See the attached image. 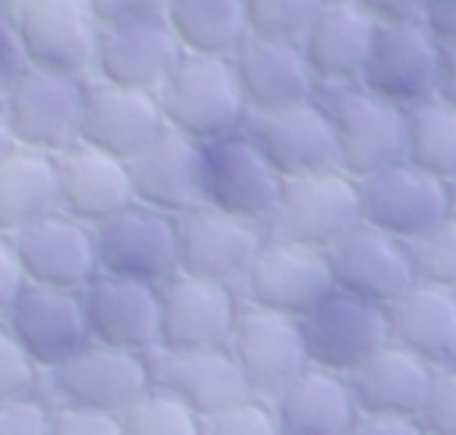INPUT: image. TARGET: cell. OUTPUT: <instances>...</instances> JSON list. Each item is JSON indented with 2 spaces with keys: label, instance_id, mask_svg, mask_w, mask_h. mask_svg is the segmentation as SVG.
Here are the masks:
<instances>
[{
  "label": "cell",
  "instance_id": "1",
  "mask_svg": "<svg viewBox=\"0 0 456 435\" xmlns=\"http://www.w3.org/2000/svg\"><path fill=\"white\" fill-rule=\"evenodd\" d=\"M157 100L167 118V128L203 146L242 132L249 118L232 57H214V53H185L175 75L157 93Z\"/></svg>",
  "mask_w": 456,
  "mask_h": 435
},
{
  "label": "cell",
  "instance_id": "2",
  "mask_svg": "<svg viewBox=\"0 0 456 435\" xmlns=\"http://www.w3.org/2000/svg\"><path fill=\"white\" fill-rule=\"evenodd\" d=\"M153 389L150 353H128L103 342H89L64 364L43 374V396L57 406H86L125 414L139 396Z\"/></svg>",
  "mask_w": 456,
  "mask_h": 435
},
{
  "label": "cell",
  "instance_id": "3",
  "mask_svg": "<svg viewBox=\"0 0 456 435\" xmlns=\"http://www.w3.org/2000/svg\"><path fill=\"white\" fill-rule=\"evenodd\" d=\"M285 178L271 168L260 146L246 135H224L203 146V203L242 218L256 228H271L281 207Z\"/></svg>",
  "mask_w": 456,
  "mask_h": 435
},
{
  "label": "cell",
  "instance_id": "4",
  "mask_svg": "<svg viewBox=\"0 0 456 435\" xmlns=\"http://www.w3.org/2000/svg\"><path fill=\"white\" fill-rule=\"evenodd\" d=\"M335 121L338 168L367 178L381 168L406 160V114L403 107L367 93L363 86H335L321 96Z\"/></svg>",
  "mask_w": 456,
  "mask_h": 435
},
{
  "label": "cell",
  "instance_id": "5",
  "mask_svg": "<svg viewBox=\"0 0 456 435\" xmlns=\"http://www.w3.org/2000/svg\"><path fill=\"white\" fill-rule=\"evenodd\" d=\"M86 86H89L86 78L28 68V75L0 100L14 143L28 150H43L50 157H61L64 150L82 143Z\"/></svg>",
  "mask_w": 456,
  "mask_h": 435
},
{
  "label": "cell",
  "instance_id": "6",
  "mask_svg": "<svg viewBox=\"0 0 456 435\" xmlns=\"http://www.w3.org/2000/svg\"><path fill=\"white\" fill-rule=\"evenodd\" d=\"M360 200H363V221L403 242L428 235L449 214H456L452 182L424 168H413L410 160H399L392 168L360 178Z\"/></svg>",
  "mask_w": 456,
  "mask_h": 435
},
{
  "label": "cell",
  "instance_id": "7",
  "mask_svg": "<svg viewBox=\"0 0 456 435\" xmlns=\"http://www.w3.org/2000/svg\"><path fill=\"white\" fill-rule=\"evenodd\" d=\"M360 225H363L360 178L346 175L342 168H331L303 178H285L281 207L271 232L328 253Z\"/></svg>",
  "mask_w": 456,
  "mask_h": 435
},
{
  "label": "cell",
  "instance_id": "8",
  "mask_svg": "<svg viewBox=\"0 0 456 435\" xmlns=\"http://www.w3.org/2000/svg\"><path fill=\"white\" fill-rule=\"evenodd\" d=\"M239 289L246 303H256L289 317H303L324 296L335 292V275L324 250L285 239V235H267Z\"/></svg>",
  "mask_w": 456,
  "mask_h": 435
},
{
  "label": "cell",
  "instance_id": "9",
  "mask_svg": "<svg viewBox=\"0 0 456 435\" xmlns=\"http://www.w3.org/2000/svg\"><path fill=\"white\" fill-rule=\"evenodd\" d=\"M299 324H303L310 364L335 374H353L385 342H392L388 307L367 303L342 289L324 296L310 314L299 317Z\"/></svg>",
  "mask_w": 456,
  "mask_h": 435
},
{
  "label": "cell",
  "instance_id": "10",
  "mask_svg": "<svg viewBox=\"0 0 456 435\" xmlns=\"http://www.w3.org/2000/svg\"><path fill=\"white\" fill-rule=\"evenodd\" d=\"M242 132L260 146V153L281 178H303L338 168L335 121L321 96L281 111H253Z\"/></svg>",
  "mask_w": 456,
  "mask_h": 435
},
{
  "label": "cell",
  "instance_id": "11",
  "mask_svg": "<svg viewBox=\"0 0 456 435\" xmlns=\"http://www.w3.org/2000/svg\"><path fill=\"white\" fill-rule=\"evenodd\" d=\"M100 271L164 285L178 275V228L171 214H160L146 203H128L96 225Z\"/></svg>",
  "mask_w": 456,
  "mask_h": 435
},
{
  "label": "cell",
  "instance_id": "12",
  "mask_svg": "<svg viewBox=\"0 0 456 435\" xmlns=\"http://www.w3.org/2000/svg\"><path fill=\"white\" fill-rule=\"evenodd\" d=\"M178 228V271L239 289L264 246V228L214 210L207 203L175 218Z\"/></svg>",
  "mask_w": 456,
  "mask_h": 435
},
{
  "label": "cell",
  "instance_id": "13",
  "mask_svg": "<svg viewBox=\"0 0 456 435\" xmlns=\"http://www.w3.org/2000/svg\"><path fill=\"white\" fill-rule=\"evenodd\" d=\"M14 25L32 68L68 78L96 71L100 25L86 0H28Z\"/></svg>",
  "mask_w": 456,
  "mask_h": 435
},
{
  "label": "cell",
  "instance_id": "14",
  "mask_svg": "<svg viewBox=\"0 0 456 435\" xmlns=\"http://www.w3.org/2000/svg\"><path fill=\"white\" fill-rule=\"evenodd\" d=\"M228 349L246 371L253 392L264 399H274L292 378H299L310 367L299 317H289V314H278V310H267L246 300L239 307Z\"/></svg>",
  "mask_w": 456,
  "mask_h": 435
},
{
  "label": "cell",
  "instance_id": "15",
  "mask_svg": "<svg viewBox=\"0 0 456 435\" xmlns=\"http://www.w3.org/2000/svg\"><path fill=\"white\" fill-rule=\"evenodd\" d=\"M438 61L442 43L428 32V25H378L356 86L406 111L435 96Z\"/></svg>",
  "mask_w": 456,
  "mask_h": 435
},
{
  "label": "cell",
  "instance_id": "16",
  "mask_svg": "<svg viewBox=\"0 0 456 435\" xmlns=\"http://www.w3.org/2000/svg\"><path fill=\"white\" fill-rule=\"evenodd\" d=\"M242 300L232 285L175 275L160 285V346L171 353L221 349L232 339Z\"/></svg>",
  "mask_w": 456,
  "mask_h": 435
},
{
  "label": "cell",
  "instance_id": "17",
  "mask_svg": "<svg viewBox=\"0 0 456 435\" xmlns=\"http://www.w3.org/2000/svg\"><path fill=\"white\" fill-rule=\"evenodd\" d=\"M4 324L25 346V353L43 367V374L93 342L82 292L71 289H50L28 282L14 300V307L4 314Z\"/></svg>",
  "mask_w": 456,
  "mask_h": 435
},
{
  "label": "cell",
  "instance_id": "18",
  "mask_svg": "<svg viewBox=\"0 0 456 435\" xmlns=\"http://www.w3.org/2000/svg\"><path fill=\"white\" fill-rule=\"evenodd\" d=\"M14 250L21 257L25 278L50 289L82 292L100 275L96 225L57 210L21 232H14Z\"/></svg>",
  "mask_w": 456,
  "mask_h": 435
},
{
  "label": "cell",
  "instance_id": "19",
  "mask_svg": "<svg viewBox=\"0 0 456 435\" xmlns=\"http://www.w3.org/2000/svg\"><path fill=\"white\" fill-rule=\"evenodd\" d=\"M328 260H331L335 289L378 307H392L417 282L410 242L367 221L356 232H349L335 250H328Z\"/></svg>",
  "mask_w": 456,
  "mask_h": 435
},
{
  "label": "cell",
  "instance_id": "20",
  "mask_svg": "<svg viewBox=\"0 0 456 435\" xmlns=\"http://www.w3.org/2000/svg\"><path fill=\"white\" fill-rule=\"evenodd\" d=\"M82 307L93 342L128 353H153L160 346V285L100 271L82 289Z\"/></svg>",
  "mask_w": 456,
  "mask_h": 435
},
{
  "label": "cell",
  "instance_id": "21",
  "mask_svg": "<svg viewBox=\"0 0 456 435\" xmlns=\"http://www.w3.org/2000/svg\"><path fill=\"white\" fill-rule=\"evenodd\" d=\"M167 132V118L153 93L121 89L110 82L93 78L86 86V118H82V143L96 146L125 164L146 153Z\"/></svg>",
  "mask_w": 456,
  "mask_h": 435
},
{
  "label": "cell",
  "instance_id": "22",
  "mask_svg": "<svg viewBox=\"0 0 456 435\" xmlns=\"http://www.w3.org/2000/svg\"><path fill=\"white\" fill-rule=\"evenodd\" d=\"M150 364H153V385L167 389L171 396L189 403L207 421L256 396L246 371L239 367V360L232 357L228 346H221V349H185V353L153 349Z\"/></svg>",
  "mask_w": 456,
  "mask_h": 435
},
{
  "label": "cell",
  "instance_id": "23",
  "mask_svg": "<svg viewBox=\"0 0 456 435\" xmlns=\"http://www.w3.org/2000/svg\"><path fill=\"white\" fill-rule=\"evenodd\" d=\"M185 46L175 39L167 21L157 25H128V29H100L96 50V78L135 89V93H160L164 82L182 64Z\"/></svg>",
  "mask_w": 456,
  "mask_h": 435
},
{
  "label": "cell",
  "instance_id": "24",
  "mask_svg": "<svg viewBox=\"0 0 456 435\" xmlns=\"http://www.w3.org/2000/svg\"><path fill=\"white\" fill-rule=\"evenodd\" d=\"M135 203L160 214H185L203 203V143L167 128L146 153L128 164Z\"/></svg>",
  "mask_w": 456,
  "mask_h": 435
},
{
  "label": "cell",
  "instance_id": "25",
  "mask_svg": "<svg viewBox=\"0 0 456 435\" xmlns=\"http://www.w3.org/2000/svg\"><path fill=\"white\" fill-rule=\"evenodd\" d=\"M378 21L356 0H324L317 21L303 39L306 64L317 86H356L374 43Z\"/></svg>",
  "mask_w": 456,
  "mask_h": 435
},
{
  "label": "cell",
  "instance_id": "26",
  "mask_svg": "<svg viewBox=\"0 0 456 435\" xmlns=\"http://www.w3.org/2000/svg\"><path fill=\"white\" fill-rule=\"evenodd\" d=\"M232 68L242 86L249 114L253 111H281V107L317 96V78L306 64L303 46L249 36L232 53Z\"/></svg>",
  "mask_w": 456,
  "mask_h": 435
},
{
  "label": "cell",
  "instance_id": "27",
  "mask_svg": "<svg viewBox=\"0 0 456 435\" xmlns=\"http://www.w3.org/2000/svg\"><path fill=\"white\" fill-rule=\"evenodd\" d=\"M349 385L363 414L420 417L435 385V367L392 339L349 374Z\"/></svg>",
  "mask_w": 456,
  "mask_h": 435
},
{
  "label": "cell",
  "instance_id": "28",
  "mask_svg": "<svg viewBox=\"0 0 456 435\" xmlns=\"http://www.w3.org/2000/svg\"><path fill=\"white\" fill-rule=\"evenodd\" d=\"M57 175H61V207L78 221L100 225L110 214L135 203L128 164L96 146L75 143L71 150H64L57 157Z\"/></svg>",
  "mask_w": 456,
  "mask_h": 435
},
{
  "label": "cell",
  "instance_id": "29",
  "mask_svg": "<svg viewBox=\"0 0 456 435\" xmlns=\"http://www.w3.org/2000/svg\"><path fill=\"white\" fill-rule=\"evenodd\" d=\"M392 339L428 360L435 371L456 367V289L413 282L388 307Z\"/></svg>",
  "mask_w": 456,
  "mask_h": 435
},
{
  "label": "cell",
  "instance_id": "30",
  "mask_svg": "<svg viewBox=\"0 0 456 435\" xmlns=\"http://www.w3.org/2000/svg\"><path fill=\"white\" fill-rule=\"evenodd\" d=\"M271 403L285 435H349L360 414L349 374H335L314 364L299 378H292Z\"/></svg>",
  "mask_w": 456,
  "mask_h": 435
},
{
  "label": "cell",
  "instance_id": "31",
  "mask_svg": "<svg viewBox=\"0 0 456 435\" xmlns=\"http://www.w3.org/2000/svg\"><path fill=\"white\" fill-rule=\"evenodd\" d=\"M61 207L57 157L28 146H14L0 157V232L14 235Z\"/></svg>",
  "mask_w": 456,
  "mask_h": 435
},
{
  "label": "cell",
  "instance_id": "32",
  "mask_svg": "<svg viewBox=\"0 0 456 435\" xmlns=\"http://www.w3.org/2000/svg\"><path fill=\"white\" fill-rule=\"evenodd\" d=\"M167 29L185 53L232 57L249 39L246 0H171Z\"/></svg>",
  "mask_w": 456,
  "mask_h": 435
},
{
  "label": "cell",
  "instance_id": "33",
  "mask_svg": "<svg viewBox=\"0 0 456 435\" xmlns=\"http://www.w3.org/2000/svg\"><path fill=\"white\" fill-rule=\"evenodd\" d=\"M406 114V160L445 182H456V107L431 96Z\"/></svg>",
  "mask_w": 456,
  "mask_h": 435
},
{
  "label": "cell",
  "instance_id": "34",
  "mask_svg": "<svg viewBox=\"0 0 456 435\" xmlns=\"http://www.w3.org/2000/svg\"><path fill=\"white\" fill-rule=\"evenodd\" d=\"M121 421L128 435H207V417H200L189 403H182L160 385L139 396L121 414Z\"/></svg>",
  "mask_w": 456,
  "mask_h": 435
},
{
  "label": "cell",
  "instance_id": "35",
  "mask_svg": "<svg viewBox=\"0 0 456 435\" xmlns=\"http://www.w3.org/2000/svg\"><path fill=\"white\" fill-rule=\"evenodd\" d=\"M321 7L324 0H246V25L256 39L303 46Z\"/></svg>",
  "mask_w": 456,
  "mask_h": 435
},
{
  "label": "cell",
  "instance_id": "36",
  "mask_svg": "<svg viewBox=\"0 0 456 435\" xmlns=\"http://www.w3.org/2000/svg\"><path fill=\"white\" fill-rule=\"evenodd\" d=\"M417 282H435L456 289V214H449L438 228L410 242Z\"/></svg>",
  "mask_w": 456,
  "mask_h": 435
},
{
  "label": "cell",
  "instance_id": "37",
  "mask_svg": "<svg viewBox=\"0 0 456 435\" xmlns=\"http://www.w3.org/2000/svg\"><path fill=\"white\" fill-rule=\"evenodd\" d=\"M25 396H43V367L0 321V403Z\"/></svg>",
  "mask_w": 456,
  "mask_h": 435
},
{
  "label": "cell",
  "instance_id": "38",
  "mask_svg": "<svg viewBox=\"0 0 456 435\" xmlns=\"http://www.w3.org/2000/svg\"><path fill=\"white\" fill-rule=\"evenodd\" d=\"M207 435H285L274 403L264 396H253L217 417L207 421Z\"/></svg>",
  "mask_w": 456,
  "mask_h": 435
},
{
  "label": "cell",
  "instance_id": "39",
  "mask_svg": "<svg viewBox=\"0 0 456 435\" xmlns=\"http://www.w3.org/2000/svg\"><path fill=\"white\" fill-rule=\"evenodd\" d=\"M100 29H128V25H157L167 21L171 0H86Z\"/></svg>",
  "mask_w": 456,
  "mask_h": 435
},
{
  "label": "cell",
  "instance_id": "40",
  "mask_svg": "<svg viewBox=\"0 0 456 435\" xmlns=\"http://www.w3.org/2000/svg\"><path fill=\"white\" fill-rule=\"evenodd\" d=\"M0 435H53V403L46 396L0 403Z\"/></svg>",
  "mask_w": 456,
  "mask_h": 435
},
{
  "label": "cell",
  "instance_id": "41",
  "mask_svg": "<svg viewBox=\"0 0 456 435\" xmlns=\"http://www.w3.org/2000/svg\"><path fill=\"white\" fill-rule=\"evenodd\" d=\"M420 424L428 435H456V367L435 371V385L424 403Z\"/></svg>",
  "mask_w": 456,
  "mask_h": 435
},
{
  "label": "cell",
  "instance_id": "42",
  "mask_svg": "<svg viewBox=\"0 0 456 435\" xmlns=\"http://www.w3.org/2000/svg\"><path fill=\"white\" fill-rule=\"evenodd\" d=\"M53 435H128V431L121 414L53 403Z\"/></svg>",
  "mask_w": 456,
  "mask_h": 435
},
{
  "label": "cell",
  "instance_id": "43",
  "mask_svg": "<svg viewBox=\"0 0 456 435\" xmlns=\"http://www.w3.org/2000/svg\"><path fill=\"white\" fill-rule=\"evenodd\" d=\"M28 53L21 46V36H18V25L14 18H0V100L28 75Z\"/></svg>",
  "mask_w": 456,
  "mask_h": 435
},
{
  "label": "cell",
  "instance_id": "44",
  "mask_svg": "<svg viewBox=\"0 0 456 435\" xmlns=\"http://www.w3.org/2000/svg\"><path fill=\"white\" fill-rule=\"evenodd\" d=\"M25 285H28V278H25L21 257H18V250H14V235L0 232V321H4V314L14 307V300L21 296Z\"/></svg>",
  "mask_w": 456,
  "mask_h": 435
},
{
  "label": "cell",
  "instance_id": "45",
  "mask_svg": "<svg viewBox=\"0 0 456 435\" xmlns=\"http://www.w3.org/2000/svg\"><path fill=\"white\" fill-rule=\"evenodd\" d=\"M378 25H424L428 0H356Z\"/></svg>",
  "mask_w": 456,
  "mask_h": 435
},
{
  "label": "cell",
  "instance_id": "46",
  "mask_svg": "<svg viewBox=\"0 0 456 435\" xmlns=\"http://www.w3.org/2000/svg\"><path fill=\"white\" fill-rule=\"evenodd\" d=\"M349 435H428L420 417H395V414H356Z\"/></svg>",
  "mask_w": 456,
  "mask_h": 435
},
{
  "label": "cell",
  "instance_id": "47",
  "mask_svg": "<svg viewBox=\"0 0 456 435\" xmlns=\"http://www.w3.org/2000/svg\"><path fill=\"white\" fill-rule=\"evenodd\" d=\"M424 25L438 43H456V0H428Z\"/></svg>",
  "mask_w": 456,
  "mask_h": 435
},
{
  "label": "cell",
  "instance_id": "48",
  "mask_svg": "<svg viewBox=\"0 0 456 435\" xmlns=\"http://www.w3.org/2000/svg\"><path fill=\"white\" fill-rule=\"evenodd\" d=\"M438 100L456 107V43H442V61H438Z\"/></svg>",
  "mask_w": 456,
  "mask_h": 435
},
{
  "label": "cell",
  "instance_id": "49",
  "mask_svg": "<svg viewBox=\"0 0 456 435\" xmlns=\"http://www.w3.org/2000/svg\"><path fill=\"white\" fill-rule=\"evenodd\" d=\"M18 143H14V135H11V125H7V114H4V103H0V157L4 153H11Z\"/></svg>",
  "mask_w": 456,
  "mask_h": 435
},
{
  "label": "cell",
  "instance_id": "50",
  "mask_svg": "<svg viewBox=\"0 0 456 435\" xmlns=\"http://www.w3.org/2000/svg\"><path fill=\"white\" fill-rule=\"evenodd\" d=\"M28 0H0V18H18Z\"/></svg>",
  "mask_w": 456,
  "mask_h": 435
},
{
  "label": "cell",
  "instance_id": "51",
  "mask_svg": "<svg viewBox=\"0 0 456 435\" xmlns=\"http://www.w3.org/2000/svg\"><path fill=\"white\" fill-rule=\"evenodd\" d=\"M452 196H456V182H452Z\"/></svg>",
  "mask_w": 456,
  "mask_h": 435
}]
</instances>
